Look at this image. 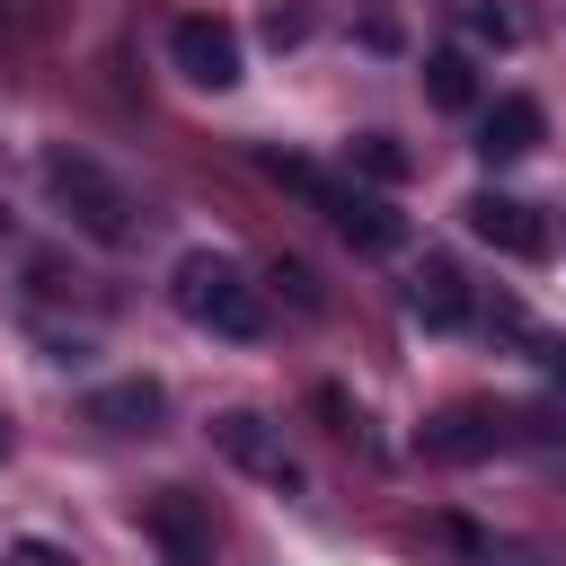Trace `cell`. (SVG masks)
Returning a JSON list of instances; mask_svg holds the SVG:
<instances>
[{"mask_svg":"<svg viewBox=\"0 0 566 566\" xmlns=\"http://www.w3.org/2000/svg\"><path fill=\"white\" fill-rule=\"evenodd\" d=\"M168 292H177V310L203 327V336H230V345H248V336H265V283L248 274V265H230V256H212V248H195V256H177V274H168Z\"/></svg>","mask_w":566,"mask_h":566,"instance_id":"cell-1","label":"cell"},{"mask_svg":"<svg viewBox=\"0 0 566 566\" xmlns=\"http://www.w3.org/2000/svg\"><path fill=\"white\" fill-rule=\"evenodd\" d=\"M44 186H53V203L71 212V230H88L97 248H124L133 239V195L97 168V159H80V150H44Z\"/></svg>","mask_w":566,"mask_h":566,"instance_id":"cell-2","label":"cell"},{"mask_svg":"<svg viewBox=\"0 0 566 566\" xmlns=\"http://www.w3.org/2000/svg\"><path fill=\"white\" fill-rule=\"evenodd\" d=\"M283 186H301V195H310L354 248H371V256H389V248L407 239V221H398L380 195H363V186H336V177H318V168H283Z\"/></svg>","mask_w":566,"mask_h":566,"instance_id":"cell-3","label":"cell"},{"mask_svg":"<svg viewBox=\"0 0 566 566\" xmlns=\"http://www.w3.org/2000/svg\"><path fill=\"white\" fill-rule=\"evenodd\" d=\"M168 53H177V71H186L195 88H239V71H248L230 18H177V27H168Z\"/></svg>","mask_w":566,"mask_h":566,"instance_id":"cell-4","label":"cell"},{"mask_svg":"<svg viewBox=\"0 0 566 566\" xmlns=\"http://www.w3.org/2000/svg\"><path fill=\"white\" fill-rule=\"evenodd\" d=\"M460 212H469V230H478L486 248H504V256H548V221H539V203L486 186V195H469Z\"/></svg>","mask_w":566,"mask_h":566,"instance_id":"cell-5","label":"cell"},{"mask_svg":"<svg viewBox=\"0 0 566 566\" xmlns=\"http://www.w3.org/2000/svg\"><path fill=\"white\" fill-rule=\"evenodd\" d=\"M212 442L248 469V478H265V486H301V460L265 433V416H248V407H230V416H212Z\"/></svg>","mask_w":566,"mask_h":566,"instance_id":"cell-6","label":"cell"},{"mask_svg":"<svg viewBox=\"0 0 566 566\" xmlns=\"http://www.w3.org/2000/svg\"><path fill=\"white\" fill-rule=\"evenodd\" d=\"M539 142H548L539 97H495V106L478 115V159H531Z\"/></svg>","mask_w":566,"mask_h":566,"instance_id":"cell-7","label":"cell"},{"mask_svg":"<svg viewBox=\"0 0 566 566\" xmlns=\"http://www.w3.org/2000/svg\"><path fill=\"white\" fill-rule=\"evenodd\" d=\"M407 310H416L424 327H469V283H460V265H451V256H416V265H407Z\"/></svg>","mask_w":566,"mask_h":566,"instance_id":"cell-8","label":"cell"},{"mask_svg":"<svg viewBox=\"0 0 566 566\" xmlns=\"http://www.w3.org/2000/svg\"><path fill=\"white\" fill-rule=\"evenodd\" d=\"M150 531H159L168 566H203V557H212V522H203V504H195L186 486H159V495H150Z\"/></svg>","mask_w":566,"mask_h":566,"instance_id":"cell-9","label":"cell"},{"mask_svg":"<svg viewBox=\"0 0 566 566\" xmlns=\"http://www.w3.org/2000/svg\"><path fill=\"white\" fill-rule=\"evenodd\" d=\"M159 416H168L159 380H115V389H97V398H88V424H106V433H150Z\"/></svg>","mask_w":566,"mask_h":566,"instance_id":"cell-10","label":"cell"},{"mask_svg":"<svg viewBox=\"0 0 566 566\" xmlns=\"http://www.w3.org/2000/svg\"><path fill=\"white\" fill-rule=\"evenodd\" d=\"M495 442H504V416H478V407L424 424V451H433V460H469V451H495Z\"/></svg>","mask_w":566,"mask_h":566,"instance_id":"cell-11","label":"cell"},{"mask_svg":"<svg viewBox=\"0 0 566 566\" xmlns=\"http://www.w3.org/2000/svg\"><path fill=\"white\" fill-rule=\"evenodd\" d=\"M424 97H433V106H442V115H460V106H469V97H478V62H469V53H460V44H442V53H433V62H424Z\"/></svg>","mask_w":566,"mask_h":566,"instance_id":"cell-12","label":"cell"},{"mask_svg":"<svg viewBox=\"0 0 566 566\" xmlns=\"http://www.w3.org/2000/svg\"><path fill=\"white\" fill-rule=\"evenodd\" d=\"M354 159H363L371 177H398V168H407V150H398L389 133H363V142H354Z\"/></svg>","mask_w":566,"mask_h":566,"instance_id":"cell-13","label":"cell"},{"mask_svg":"<svg viewBox=\"0 0 566 566\" xmlns=\"http://www.w3.org/2000/svg\"><path fill=\"white\" fill-rule=\"evenodd\" d=\"M0 442H9V433H0Z\"/></svg>","mask_w":566,"mask_h":566,"instance_id":"cell-14","label":"cell"}]
</instances>
